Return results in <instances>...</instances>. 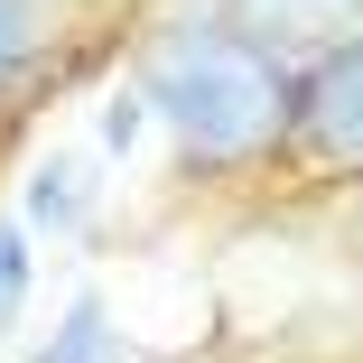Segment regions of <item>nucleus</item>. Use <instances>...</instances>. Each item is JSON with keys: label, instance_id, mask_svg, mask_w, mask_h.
<instances>
[{"label": "nucleus", "instance_id": "1", "mask_svg": "<svg viewBox=\"0 0 363 363\" xmlns=\"http://www.w3.org/2000/svg\"><path fill=\"white\" fill-rule=\"evenodd\" d=\"M130 84L168 130V159L186 186H270L289 150V103H298V56L261 47L224 10H177L140 38Z\"/></svg>", "mask_w": 363, "mask_h": 363}, {"label": "nucleus", "instance_id": "2", "mask_svg": "<svg viewBox=\"0 0 363 363\" xmlns=\"http://www.w3.org/2000/svg\"><path fill=\"white\" fill-rule=\"evenodd\" d=\"M270 186H289V196H345V186H363V28H345L317 56H298L289 150H279Z\"/></svg>", "mask_w": 363, "mask_h": 363}, {"label": "nucleus", "instance_id": "3", "mask_svg": "<svg viewBox=\"0 0 363 363\" xmlns=\"http://www.w3.org/2000/svg\"><path fill=\"white\" fill-rule=\"evenodd\" d=\"M75 10L84 0H0V103H38L47 84L65 94Z\"/></svg>", "mask_w": 363, "mask_h": 363}, {"label": "nucleus", "instance_id": "4", "mask_svg": "<svg viewBox=\"0 0 363 363\" xmlns=\"http://www.w3.org/2000/svg\"><path fill=\"white\" fill-rule=\"evenodd\" d=\"M186 10H224L233 28H252L279 56H317L345 28H363V0H186Z\"/></svg>", "mask_w": 363, "mask_h": 363}, {"label": "nucleus", "instance_id": "5", "mask_svg": "<svg viewBox=\"0 0 363 363\" xmlns=\"http://www.w3.org/2000/svg\"><path fill=\"white\" fill-rule=\"evenodd\" d=\"M28 233H56V242H75L84 224H94V168L75 159V150H47L38 168H28V214H19Z\"/></svg>", "mask_w": 363, "mask_h": 363}, {"label": "nucleus", "instance_id": "6", "mask_svg": "<svg viewBox=\"0 0 363 363\" xmlns=\"http://www.w3.org/2000/svg\"><path fill=\"white\" fill-rule=\"evenodd\" d=\"M38 298V252H28V224L19 214H0V335H10Z\"/></svg>", "mask_w": 363, "mask_h": 363}, {"label": "nucleus", "instance_id": "7", "mask_svg": "<svg viewBox=\"0 0 363 363\" xmlns=\"http://www.w3.org/2000/svg\"><path fill=\"white\" fill-rule=\"evenodd\" d=\"M140 130H150V103H140V84L121 75L112 103H103V159H130V150H140Z\"/></svg>", "mask_w": 363, "mask_h": 363}, {"label": "nucleus", "instance_id": "8", "mask_svg": "<svg viewBox=\"0 0 363 363\" xmlns=\"http://www.w3.org/2000/svg\"><path fill=\"white\" fill-rule=\"evenodd\" d=\"M345 196H354V233H363V186H345Z\"/></svg>", "mask_w": 363, "mask_h": 363}, {"label": "nucleus", "instance_id": "9", "mask_svg": "<svg viewBox=\"0 0 363 363\" xmlns=\"http://www.w3.org/2000/svg\"><path fill=\"white\" fill-rule=\"evenodd\" d=\"M354 363H363V354H354Z\"/></svg>", "mask_w": 363, "mask_h": 363}]
</instances>
